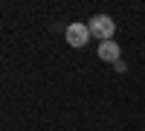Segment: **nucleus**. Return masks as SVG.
<instances>
[{
  "label": "nucleus",
  "mask_w": 145,
  "mask_h": 131,
  "mask_svg": "<svg viewBox=\"0 0 145 131\" xmlns=\"http://www.w3.org/2000/svg\"><path fill=\"white\" fill-rule=\"evenodd\" d=\"M87 29H90V38H96V41H113V32H116V23H113V18L110 15H93L90 20H87Z\"/></svg>",
  "instance_id": "1"
},
{
  "label": "nucleus",
  "mask_w": 145,
  "mask_h": 131,
  "mask_svg": "<svg viewBox=\"0 0 145 131\" xmlns=\"http://www.w3.org/2000/svg\"><path fill=\"white\" fill-rule=\"evenodd\" d=\"M64 38H67V44L72 47V50L87 47V41H90V29H87V23H70V26L64 29Z\"/></svg>",
  "instance_id": "2"
},
{
  "label": "nucleus",
  "mask_w": 145,
  "mask_h": 131,
  "mask_svg": "<svg viewBox=\"0 0 145 131\" xmlns=\"http://www.w3.org/2000/svg\"><path fill=\"white\" fill-rule=\"evenodd\" d=\"M96 55H99L105 64H116V61H122V47L116 41H102L96 47Z\"/></svg>",
  "instance_id": "3"
},
{
  "label": "nucleus",
  "mask_w": 145,
  "mask_h": 131,
  "mask_svg": "<svg viewBox=\"0 0 145 131\" xmlns=\"http://www.w3.org/2000/svg\"><path fill=\"white\" fill-rule=\"evenodd\" d=\"M113 70H116V73H125L128 64H125V61H116V64H113Z\"/></svg>",
  "instance_id": "4"
}]
</instances>
